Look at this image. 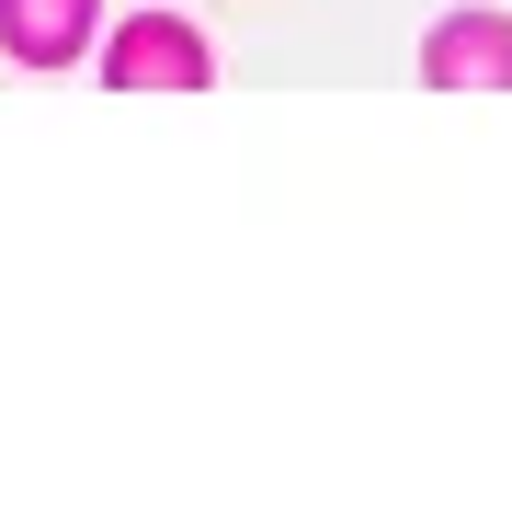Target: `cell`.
<instances>
[{"mask_svg":"<svg viewBox=\"0 0 512 512\" xmlns=\"http://www.w3.org/2000/svg\"><path fill=\"white\" fill-rule=\"evenodd\" d=\"M421 80H433V92H512V23H501V12H456V23H433Z\"/></svg>","mask_w":512,"mask_h":512,"instance_id":"cell-1","label":"cell"},{"mask_svg":"<svg viewBox=\"0 0 512 512\" xmlns=\"http://www.w3.org/2000/svg\"><path fill=\"white\" fill-rule=\"evenodd\" d=\"M205 80V46H194V23H171V12H148L114 35V92H194Z\"/></svg>","mask_w":512,"mask_h":512,"instance_id":"cell-2","label":"cell"},{"mask_svg":"<svg viewBox=\"0 0 512 512\" xmlns=\"http://www.w3.org/2000/svg\"><path fill=\"white\" fill-rule=\"evenodd\" d=\"M0 46L23 69H69L92 46V0H0Z\"/></svg>","mask_w":512,"mask_h":512,"instance_id":"cell-3","label":"cell"}]
</instances>
